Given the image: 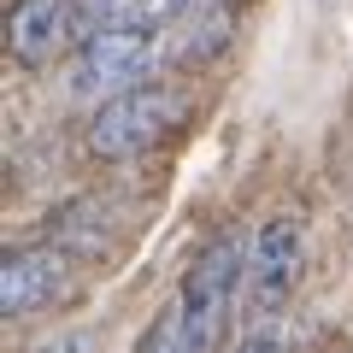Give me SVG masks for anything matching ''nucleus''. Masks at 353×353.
Returning a JSON list of instances; mask_svg holds the SVG:
<instances>
[{"mask_svg":"<svg viewBox=\"0 0 353 353\" xmlns=\"http://www.w3.org/2000/svg\"><path fill=\"white\" fill-rule=\"evenodd\" d=\"M224 41H230V12L224 6H194L189 18H176L165 30V53H176V59H206Z\"/></svg>","mask_w":353,"mask_h":353,"instance_id":"nucleus-7","label":"nucleus"},{"mask_svg":"<svg viewBox=\"0 0 353 353\" xmlns=\"http://www.w3.org/2000/svg\"><path fill=\"white\" fill-rule=\"evenodd\" d=\"M159 59H165V30H94V36L77 41L71 94L106 106L130 88H148Z\"/></svg>","mask_w":353,"mask_h":353,"instance_id":"nucleus-2","label":"nucleus"},{"mask_svg":"<svg viewBox=\"0 0 353 353\" xmlns=\"http://www.w3.org/2000/svg\"><path fill=\"white\" fill-rule=\"evenodd\" d=\"M248 241L241 230H218L201 253H194L183 289L171 294V312H176V336H183V353H212L218 336H224V318L230 301H241V271H248Z\"/></svg>","mask_w":353,"mask_h":353,"instance_id":"nucleus-1","label":"nucleus"},{"mask_svg":"<svg viewBox=\"0 0 353 353\" xmlns=\"http://www.w3.org/2000/svg\"><path fill=\"white\" fill-rule=\"evenodd\" d=\"M41 353H88V341L83 336H59L53 347H41Z\"/></svg>","mask_w":353,"mask_h":353,"instance_id":"nucleus-10","label":"nucleus"},{"mask_svg":"<svg viewBox=\"0 0 353 353\" xmlns=\"http://www.w3.org/2000/svg\"><path fill=\"white\" fill-rule=\"evenodd\" d=\"M301 259H306V236L294 218H265L253 230L248 271H241V306H248L253 324H271L289 306L294 283H301Z\"/></svg>","mask_w":353,"mask_h":353,"instance_id":"nucleus-4","label":"nucleus"},{"mask_svg":"<svg viewBox=\"0 0 353 353\" xmlns=\"http://www.w3.org/2000/svg\"><path fill=\"white\" fill-rule=\"evenodd\" d=\"M71 36L83 41L77 30V0H12L6 12V53L18 65H48L71 48Z\"/></svg>","mask_w":353,"mask_h":353,"instance_id":"nucleus-6","label":"nucleus"},{"mask_svg":"<svg viewBox=\"0 0 353 353\" xmlns=\"http://www.w3.org/2000/svg\"><path fill=\"white\" fill-rule=\"evenodd\" d=\"M53 241L71 253H106V241H112V224H106V201L101 194H83V201H71L59 218H53Z\"/></svg>","mask_w":353,"mask_h":353,"instance_id":"nucleus-8","label":"nucleus"},{"mask_svg":"<svg viewBox=\"0 0 353 353\" xmlns=\"http://www.w3.org/2000/svg\"><path fill=\"white\" fill-rule=\"evenodd\" d=\"M230 353H283V341H277L271 324H248L236 341H230Z\"/></svg>","mask_w":353,"mask_h":353,"instance_id":"nucleus-9","label":"nucleus"},{"mask_svg":"<svg viewBox=\"0 0 353 353\" xmlns=\"http://www.w3.org/2000/svg\"><path fill=\"white\" fill-rule=\"evenodd\" d=\"M77 277V253L59 241H36V248H12L0 265V312L6 318H30L48 301H59Z\"/></svg>","mask_w":353,"mask_h":353,"instance_id":"nucleus-5","label":"nucleus"},{"mask_svg":"<svg viewBox=\"0 0 353 353\" xmlns=\"http://www.w3.org/2000/svg\"><path fill=\"white\" fill-rule=\"evenodd\" d=\"M176 118H183V94L176 88H165V83L130 88L118 101L94 106V118H88V153L94 159H141V153H153L176 130Z\"/></svg>","mask_w":353,"mask_h":353,"instance_id":"nucleus-3","label":"nucleus"}]
</instances>
